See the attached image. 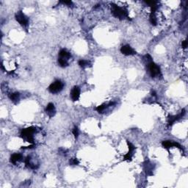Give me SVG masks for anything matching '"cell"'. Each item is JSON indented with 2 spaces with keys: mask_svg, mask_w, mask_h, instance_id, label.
Here are the masks:
<instances>
[{
  "mask_svg": "<svg viewBox=\"0 0 188 188\" xmlns=\"http://www.w3.org/2000/svg\"><path fill=\"white\" fill-rule=\"evenodd\" d=\"M111 13H112L113 16L120 19V20H124L126 19H129L128 10L124 7H119L114 3L111 4Z\"/></svg>",
  "mask_w": 188,
  "mask_h": 188,
  "instance_id": "obj_1",
  "label": "cell"
},
{
  "mask_svg": "<svg viewBox=\"0 0 188 188\" xmlns=\"http://www.w3.org/2000/svg\"><path fill=\"white\" fill-rule=\"evenodd\" d=\"M36 132V128L33 127L22 130L21 132V138L25 140L27 142L33 144L34 143V134Z\"/></svg>",
  "mask_w": 188,
  "mask_h": 188,
  "instance_id": "obj_2",
  "label": "cell"
},
{
  "mask_svg": "<svg viewBox=\"0 0 188 188\" xmlns=\"http://www.w3.org/2000/svg\"><path fill=\"white\" fill-rule=\"evenodd\" d=\"M63 87H64V83L61 80H56L49 86L48 89H49L50 93L56 94L62 91Z\"/></svg>",
  "mask_w": 188,
  "mask_h": 188,
  "instance_id": "obj_3",
  "label": "cell"
},
{
  "mask_svg": "<svg viewBox=\"0 0 188 188\" xmlns=\"http://www.w3.org/2000/svg\"><path fill=\"white\" fill-rule=\"evenodd\" d=\"M148 68H149V73H150L151 76L152 78L157 77V76L161 75L160 68L153 61H150L148 63Z\"/></svg>",
  "mask_w": 188,
  "mask_h": 188,
  "instance_id": "obj_4",
  "label": "cell"
},
{
  "mask_svg": "<svg viewBox=\"0 0 188 188\" xmlns=\"http://www.w3.org/2000/svg\"><path fill=\"white\" fill-rule=\"evenodd\" d=\"M15 17L16 20L22 27H26L28 26L29 19L27 18V16L22 13V11H19V12H17Z\"/></svg>",
  "mask_w": 188,
  "mask_h": 188,
  "instance_id": "obj_5",
  "label": "cell"
},
{
  "mask_svg": "<svg viewBox=\"0 0 188 188\" xmlns=\"http://www.w3.org/2000/svg\"><path fill=\"white\" fill-rule=\"evenodd\" d=\"M157 8H158V6L157 4H154L151 7V13L150 16H149V21H150V23L154 26H156L157 23V17H156V11H157Z\"/></svg>",
  "mask_w": 188,
  "mask_h": 188,
  "instance_id": "obj_6",
  "label": "cell"
},
{
  "mask_svg": "<svg viewBox=\"0 0 188 188\" xmlns=\"http://www.w3.org/2000/svg\"><path fill=\"white\" fill-rule=\"evenodd\" d=\"M121 52L123 55H126V56L134 55L136 54V52L130 45L122 46L121 48Z\"/></svg>",
  "mask_w": 188,
  "mask_h": 188,
  "instance_id": "obj_7",
  "label": "cell"
},
{
  "mask_svg": "<svg viewBox=\"0 0 188 188\" xmlns=\"http://www.w3.org/2000/svg\"><path fill=\"white\" fill-rule=\"evenodd\" d=\"M184 114H185V110L183 109L182 110H181V112L180 114L177 115H169L168 116V126H171L172 124H173V123H175L176 121L179 120L180 118H181L183 117V116L184 115Z\"/></svg>",
  "mask_w": 188,
  "mask_h": 188,
  "instance_id": "obj_8",
  "label": "cell"
},
{
  "mask_svg": "<svg viewBox=\"0 0 188 188\" xmlns=\"http://www.w3.org/2000/svg\"><path fill=\"white\" fill-rule=\"evenodd\" d=\"M80 96V88L79 86H74L71 91V98L72 101H78Z\"/></svg>",
  "mask_w": 188,
  "mask_h": 188,
  "instance_id": "obj_9",
  "label": "cell"
},
{
  "mask_svg": "<svg viewBox=\"0 0 188 188\" xmlns=\"http://www.w3.org/2000/svg\"><path fill=\"white\" fill-rule=\"evenodd\" d=\"M162 145L165 149H170L171 147H177L179 149H181V146H180V144H179L178 143H176V142H173L172 141H164L162 142Z\"/></svg>",
  "mask_w": 188,
  "mask_h": 188,
  "instance_id": "obj_10",
  "label": "cell"
},
{
  "mask_svg": "<svg viewBox=\"0 0 188 188\" xmlns=\"http://www.w3.org/2000/svg\"><path fill=\"white\" fill-rule=\"evenodd\" d=\"M127 144H128V146H129V152L127 153L125 156H124V160L131 161L132 155H133V152L135 149V147L134 146V145L132 144V143H130V142H129V141H127Z\"/></svg>",
  "mask_w": 188,
  "mask_h": 188,
  "instance_id": "obj_11",
  "label": "cell"
},
{
  "mask_svg": "<svg viewBox=\"0 0 188 188\" xmlns=\"http://www.w3.org/2000/svg\"><path fill=\"white\" fill-rule=\"evenodd\" d=\"M46 113L50 118L55 116L56 114V109H55V104L53 103H49L46 107Z\"/></svg>",
  "mask_w": 188,
  "mask_h": 188,
  "instance_id": "obj_12",
  "label": "cell"
},
{
  "mask_svg": "<svg viewBox=\"0 0 188 188\" xmlns=\"http://www.w3.org/2000/svg\"><path fill=\"white\" fill-rule=\"evenodd\" d=\"M22 159H23V156H22V154L16 153V154H13L11 155L10 161L11 163L13 164V165H16L17 162L21 161Z\"/></svg>",
  "mask_w": 188,
  "mask_h": 188,
  "instance_id": "obj_13",
  "label": "cell"
},
{
  "mask_svg": "<svg viewBox=\"0 0 188 188\" xmlns=\"http://www.w3.org/2000/svg\"><path fill=\"white\" fill-rule=\"evenodd\" d=\"M59 55H60V58L65 59L66 60H68V59H70L71 57V53L68 52L66 49H61L60 51V52H59Z\"/></svg>",
  "mask_w": 188,
  "mask_h": 188,
  "instance_id": "obj_14",
  "label": "cell"
},
{
  "mask_svg": "<svg viewBox=\"0 0 188 188\" xmlns=\"http://www.w3.org/2000/svg\"><path fill=\"white\" fill-rule=\"evenodd\" d=\"M115 104V102H110L109 104H103L99 105V106L97 107L96 111L99 113H103L105 109H106L107 107L112 106V105H114Z\"/></svg>",
  "mask_w": 188,
  "mask_h": 188,
  "instance_id": "obj_15",
  "label": "cell"
},
{
  "mask_svg": "<svg viewBox=\"0 0 188 188\" xmlns=\"http://www.w3.org/2000/svg\"><path fill=\"white\" fill-rule=\"evenodd\" d=\"M25 164H26V166L28 168H31V169H37L38 166H36V165H34L33 163L31 162V157L30 156H28L26 159H25Z\"/></svg>",
  "mask_w": 188,
  "mask_h": 188,
  "instance_id": "obj_16",
  "label": "cell"
},
{
  "mask_svg": "<svg viewBox=\"0 0 188 188\" xmlns=\"http://www.w3.org/2000/svg\"><path fill=\"white\" fill-rule=\"evenodd\" d=\"M19 96H20V94L18 92H16V93H10L9 95V98L13 102L17 103L19 100Z\"/></svg>",
  "mask_w": 188,
  "mask_h": 188,
  "instance_id": "obj_17",
  "label": "cell"
},
{
  "mask_svg": "<svg viewBox=\"0 0 188 188\" xmlns=\"http://www.w3.org/2000/svg\"><path fill=\"white\" fill-rule=\"evenodd\" d=\"M144 169L146 171V173H147L148 175L153 174L152 165H151V164H149V162H146V164H145L144 165Z\"/></svg>",
  "mask_w": 188,
  "mask_h": 188,
  "instance_id": "obj_18",
  "label": "cell"
},
{
  "mask_svg": "<svg viewBox=\"0 0 188 188\" xmlns=\"http://www.w3.org/2000/svg\"><path fill=\"white\" fill-rule=\"evenodd\" d=\"M57 63H58L59 66L62 67V68H65V67H67L68 66V63L66 60L63 58H60V57H59L58 60H57Z\"/></svg>",
  "mask_w": 188,
  "mask_h": 188,
  "instance_id": "obj_19",
  "label": "cell"
},
{
  "mask_svg": "<svg viewBox=\"0 0 188 188\" xmlns=\"http://www.w3.org/2000/svg\"><path fill=\"white\" fill-rule=\"evenodd\" d=\"M78 64H79V66L82 67V68H85V67L88 66L90 65V62L85 60H80L78 62Z\"/></svg>",
  "mask_w": 188,
  "mask_h": 188,
  "instance_id": "obj_20",
  "label": "cell"
},
{
  "mask_svg": "<svg viewBox=\"0 0 188 188\" xmlns=\"http://www.w3.org/2000/svg\"><path fill=\"white\" fill-rule=\"evenodd\" d=\"M70 165H79V162L76 158H72L70 160Z\"/></svg>",
  "mask_w": 188,
  "mask_h": 188,
  "instance_id": "obj_21",
  "label": "cell"
},
{
  "mask_svg": "<svg viewBox=\"0 0 188 188\" xmlns=\"http://www.w3.org/2000/svg\"><path fill=\"white\" fill-rule=\"evenodd\" d=\"M72 133L75 137V138H78V136H79V130H78L77 127H74V128L72 130Z\"/></svg>",
  "mask_w": 188,
  "mask_h": 188,
  "instance_id": "obj_22",
  "label": "cell"
},
{
  "mask_svg": "<svg viewBox=\"0 0 188 188\" xmlns=\"http://www.w3.org/2000/svg\"><path fill=\"white\" fill-rule=\"evenodd\" d=\"M60 3L63 4H66V5L68 6H71L73 4V2L71 1H60Z\"/></svg>",
  "mask_w": 188,
  "mask_h": 188,
  "instance_id": "obj_23",
  "label": "cell"
},
{
  "mask_svg": "<svg viewBox=\"0 0 188 188\" xmlns=\"http://www.w3.org/2000/svg\"><path fill=\"white\" fill-rule=\"evenodd\" d=\"M181 47H182L183 49H186L187 47V41H182V43H181Z\"/></svg>",
  "mask_w": 188,
  "mask_h": 188,
  "instance_id": "obj_24",
  "label": "cell"
}]
</instances>
